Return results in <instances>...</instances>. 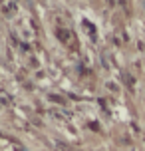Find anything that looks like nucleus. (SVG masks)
<instances>
[{
	"instance_id": "1",
	"label": "nucleus",
	"mask_w": 145,
	"mask_h": 151,
	"mask_svg": "<svg viewBox=\"0 0 145 151\" xmlns=\"http://www.w3.org/2000/svg\"><path fill=\"white\" fill-rule=\"evenodd\" d=\"M50 99H52V101H60V104H64V99L58 98V96H50Z\"/></svg>"
}]
</instances>
